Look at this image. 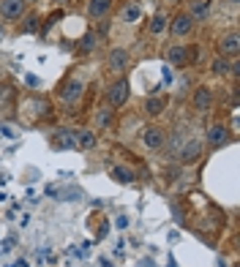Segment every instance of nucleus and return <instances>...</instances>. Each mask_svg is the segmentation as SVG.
<instances>
[{
  "label": "nucleus",
  "instance_id": "17",
  "mask_svg": "<svg viewBox=\"0 0 240 267\" xmlns=\"http://www.w3.org/2000/svg\"><path fill=\"white\" fill-rule=\"evenodd\" d=\"M161 112H164V98H156V96H150L148 101H145V115L156 117V115H161Z\"/></svg>",
  "mask_w": 240,
  "mask_h": 267
},
{
  "label": "nucleus",
  "instance_id": "13",
  "mask_svg": "<svg viewBox=\"0 0 240 267\" xmlns=\"http://www.w3.org/2000/svg\"><path fill=\"white\" fill-rule=\"evenodd\" d=\"M208 139H210L213 148H221V145L229 142V131H226L221 123H216V125H213V128L208 131Z\"/></svg>",
  "mask_w": 240,
  "mask_h": 267
},
{
  "label": "nucleus",
  "instance_id": "22",
  "mask_svg": "<svg viewBox=\"0 0 240 267\" xmlns=\"http://www.w3.org/2000/svg\"><path fill=\"white\" fill-rule=\"evenodd\" d=\"M96 49V36L93 33H85V38L79 41V52H93Z\"/></svg>",
  "mask_w": 240,
  "mask_h": 267
},
{
  "label": "nucleus",
  "instance_id": "7",
  "mask_svg": "<svg viewBox=\"0 0 240 267\" xmlns=\"http://www.w3.org/2000/svg\"><path fill=\"white\" fill-rule=\"evenodd\" d=\"M218 52H221V57H237V52H240V38H237L235 30L226 33L221 41H218Z\"/></svg>",
  "mask_w": 240,
  "mask_h": 267
},
{
  "label": "nucleus",
  "instance_id": "12",
  "mask_svg": "<svg viewBox=\"0 0 240 267\" xmlns=\"http://www.w3.org/2000/svg\"><path fill=\"white\" fill-rule=\"evenodd\" d=\"M109 9H112V0H90L88 3V17L101 19V17L109 14Z\"/></svg>",
  "mask_w": 240,
  "mask_h": 267
},
{
  "label": "nucleus",
  "instance_id": "18",
  "mask_svg": "<svg viewBox=\"0 0 240 267\" xmlns=\"http://www.w3.org/2000/svg\"><path fill=\"white\" fill-rule=\"evenodd\" d=\"M109 175L115 177L117 183H131V180H134V172H131L129 166H112Z\"/></svg>",
  "mask_w": 240,
  "mask_h": 267
},
{
  "label": "nucleus",
  "instance_id": "26",
  "mask_svg": "<svg viewBox=\"0 0 240 267\" xmlns=\"http://www.w3.org/2000/svg\"><path fill=\"white\" fill-rule=\"evenodd\" d=\"M115 226H117V229H126V226H129V218H126V216H120L117 221H115Z\"/></svg>",
  "mask_w": 240,
  "mask_h": 267
},
{
  "label": "nucleus",
  "instance_id": "21",
  "mask_svg": "<svg viewBox=\"0 0 240 267\" xmlns=\"http://www.w3.org/2000/svg\"><path fill=\"white\" fill-rule=\"evenodd\" d=\"M112 123V109H98L96 112V125L98 128H109Z\"/></svg>",
  "mask_w": 240,
  "mask_h": 267
},
{
  "label": "nucleus",
  "instance_id": "3",
  "mask_svg": "<svg viewBox=\"0 0 240 267\" xmlns=\"http://www.w3.org/2000/svg\"><path fill=\"white\" fill-rule=\"evenodd\" d=\"M199 156H202V142H199L197 137H191L189 142L177 150V158L183 164H194V161H199Z\"/></svg>",
  "mask_w": 240,
  "mask_h": 267
},
{
  "label": "nucleus",
  "instance_id": "15",
  "mask_svg": "<svg viewBox=\"0 0 240 267\" xmlns=\"http://www.w3.org/2000/svg\"><path fill=\"white\" fill-rule=\"evenodd\" d=\"M14 106V90L9 85H0V112H11Z\"/></svg>",
  "mask_w": 240,
  "mask_h": 267
},
{
  "label": "nucleus",
  "instance_id": "2",
  "mask_svg": "<svg viewBox=\"0 0 240 267\" xmlns=\"http://www.w3.org/2000/svg\"><path fill=\"white\" fill-rule=\"evenodd\" d=\"M82 90H85V82H82V79H77V77H71L69 82L60 85V98H63L66 104H74V101H79Z\"/></svg>",
  "mask_w": 240,
  "mask_h": 267
},
{
  "label": "nucleus",
  "instance_id": "4",
  "mask_svg": "<svg viewBox=\"0 0 240 267\" xmlns=\"http://www.w3.org/2000/svg\"><path fill=\"white\" fill-rule=\"evenodd\" d=\"M164 131L158 128V125H148V128L142 131V142H145V148L148 150H161L164 148Z\"/></svg>",
  "mask_w": 240,
  "mask_h": 267
},
{
  "label": "nucleus",
  "instance_id": "24",
  "mask_svg": "<svg viewBox=\"0 0 240 267\" xmlns=\"http://www.w3.org/2000/svg\"><path fill=\"white\" fill-rule=\"evenodd\" d=\"M38 30V17H28V22H25V33H36Z\"/></svg>",
  "mask_w": 240,
  "mask_h": 267
},
{
  "label": "nucleus",
  "instance_id": "19",
  "mask_svg": "<svg viewBox=\"0 0 240 267\" xmlns=\"http://www.w3.org/2000/svg\"><path fill=\"white\" fill-rule=\"evenodd\" d=\"M164 30H166V17L164 14H156V17L150 19V33H153V36H161Z\"/></svg>",
  "mask_w": 240,
  "mask_h": 267
},
{
  "label": "nucleus",
  "instance_id": "11",
  "mask_svg": "<svg viewBox=\"0 0 240 267\" xmlns=\"http://www.w3.org/2000/svg\"><path fill=\"white\" fill-rule=\"evenodd\" d=\"M194 106L199 112H208L210 106H213V93L210 88H197L194 90Z\"/></svg>",
  "mask_w": 240,
  "mask_h": 267
},
{
  "label": "nucleus",
  "instance_id": "8",
  "mask_svg": "<svg viewBox=\"0 0 240 267\" xmlns=\"http://www.w3.org/2000/svg\"><path fill=\"white\" fill-rule=\"evenodd\" d=\"M25 14V0H0V17L3 19H19Z\"/></svg>",
  "mask_w": 240,
  "mask_h": 267
},
{
  "label": "nucleus",
  "instance_id": "23",
  "mask_svg": "<svg viewBox=\"0 0 240 267\" xmlns=\"http://www.w3.org/2000/svg\"><path fill=\"white\" fill-rule=\"evenodd\" d=\"M226 71H229V63H226L224 57H216L213 60V74H218V77H224Z\"/></svg>",
  "mask_w": 240,
  "mask_h": 267
},
{
  "label": "nucleus",
  "instance_id": "9",
  "mask_svg": "<svg viewBox=\"0 0 240 267\" xmlns=\"http://www.w3.org/2000/svg\"><path fill=\"white\" fill-rule=\"evenodd\" d=\"M129 52L126 49H112L109 52V57H106V63H109V69L112 71H117V74H123L126 69H129Z\"/></svg>",
  "mask_w": 240,
  "mask_h": 267
},
{
  "label": "nucleus",
  "instance_id": "27",
  "mask_svg": "<svg viewBox=\"0 0 240 267\" xmlns=\"http://www.w3.org/2000/svg\"><path fill=\"white\" fill-rule=\"evenodd\" d=\"M25 82L33 85V88H38V79H36V77H25Z\"/></svg>",
  "mask_w": 240,
  "mask_h": 267
},
{
  "label": "nucleus",
  "instance_id": "28",
  "mask_svg": "<svg viewBox=\"0 0 240 267\" xmlns=\"http://www.w3.org/2000/svg\"><path fill=\"white\" fill-rule=\"evenodd\" d=\"M101 264H104V267H112V264H109V259H101Z\"/></svg>",
  "mask_w": 240,
  "mask_h": 267
},
{
  "label": "nucleus",
  "instance_id": "14",
  "mask_svg": "<svg viewBox=\"0 0 240 267\" xmlns=\"http://www.w3.org/2000/svg\"><path fill=\"white\" fill-rule=\"evenodd\" d=\"M74 139H77V148H82V150H90V148H96V134L93 131H77L74 134Z\"/></svg>",
  "mask_w": 240,
  "mask_h": 267
},
{
  "label": "nucleus",
  "instance_id": "32",
  "mask_svg": "<svg viewBox=\"0 0 240 267\" xmlns=\"http://www.w3.org/2000/svg\"><path fill=\"white\" fill-rule=\"evenodd\" d=\"M172 3H177V0H172Z\"/></svg>",
  "mask_w": 240,
  "mask_h": 267
},
{
  "label": "nucleus",
  "instance_id": "6",
  "mask_svg": "<svg viewBox=\"0 0 240 267\" xmlns=\"http://www.w3.org/2000/svg\"><path fill=\"white\" fill-rule=\"evenodd\" d=\"M166 63L177 65V69H186V65H189V46L172 44L169 49H166Z\"/></svg>",
  "mask_w": 240,
  "mask_h": 267
},
{
  "label": "nucleus",
  "instance_id": "25",
  "mask_svg": "<svg viewBox=\"0 0 240 267\" xmlns=\"http://www.w3.org/2000/svg\"><path fill=\"white\" fill-rule=\"evenodd\" d=\"M3 137H9V139H17V131H14V128H9V125H3Z\"/></svg>",
  "mask_w": 240,
  "mask_h": 267
},
{
  "label": "nucleus",
  "instance_id": "10",
  "mask_svg": "<svg viewBox=\"0 0 240 267\" xmlns=\"http://www.w3.org/2000/svg\"><path fill=\"white\" fill-rule=\"evenodd\" d=\"M139 17H142V6H139L137 0H129V3L123 6V11H120V19H123L126 25L139 22Z\"/></svg>",
  "mask_w": 240,
  "mask_h": 267
},
{
  "label": "nucleus",
  "instance_id": "31",
  "mask_svg": "<svg viewBox=\"0 0 240 267\" xmlns=\"http://www.w3.org/2000/svg\"><path fill=\"white\" fill-rule=\"evenodd\" d=\"M229 3H237V0H229Z\"/></svg>",
  "mask_w": 240,
  "mask_h": 267
},
{
  "label": "nucleus",
  "instance_id": "1",
  "mask_svg": "<svg viewBox=\"0 0 240 267\" xmlns=\"http://www.w3.org/2000/svg\"><path fill=\"white\" fill-rule=\"evenodd\" d=\"M126 101H129V82H126V79H117V82H112L109 90H106V104H109L112 109H120Z\"/></svg>",
  "mask_w": 240,
  "mask_h": 267
},
{
  "label": "nucleus",
  "instance_id": "5",
  "mask_svg": "<svg viewBox=\"0 0 240 267\" xmlns=\"http://www.w3.org/2000/svg\"><path fill=\"white\" fill-rule=\"evenodd\" d=\"M194 30V19H191L189 14H177L175 19L169 22V33L175 38H183V36H189V33Z\"/></svg>",
  "mask_w": 240,
  "mask_h": 267
},
{
  "label": "nucleus",
  "instance_id": "29",
  "mask_svg": "<svg viewBox=\"0 0 240 267\" xmlns=\"http://www.w3.org/2000/svg\"><path fill=\"white\" fill-rule=\"evenodd\" d=\"M55 3H57V6H60V3H66V0H55Z\"/></svg>",
  "mask_w": 240,
  "mask_h": 267
},
{
  "label": "nucleus",
  "instance_id": "30",
  "mask_svg": "<svg viewBox=\"0 0 240 267\" xmlns=\"http://www.w3.org/2000/svg\"><path fill=\"white\" fill-rule=\"evenodd\" d=\"M218 267H226V264H224V262H218Z\"/></svg>",
  "mask_w": 240,
  "mask_h": 267
},
{
  "label": "nucleus",
  "instance_id": "16",
  "mask_svg": "<svg viewBox=\"0 0 240 267\" xmlns=\"http://www.w3.org/2000/svg\"><path fill=\"white\" fill-rule=\"evenodd\" d=\"M210 14V3L208 0H194V3H191V19H205Z\"/></svg>",
  "mask_w": 240,
  "mask_h": 267
},
{
  "label": "nucleus",
  "instance_id": "20",
  "mask_svg": "<svg viewBox=\"0 0 240 267\" xmlns=\"http://www.w3.org/2000/svg\"><path fill=\"white\" fill-rule=\"evenodd\" d=\"M60 137H57V148H77V139H74V134L71 131H57Z\"/></svg>",
  "mask_w": 240,
  "mask_h": 267
}]
</instances>
